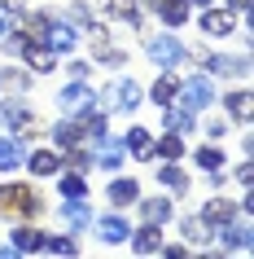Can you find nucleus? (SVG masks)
<instances>
[{
  "label": "nucleus",
  "instance_id": "1",
  "mask_svg": "<svg viewBox=\"0 0 254 259\" xmlns=\"http://www.w3.org/2000/svg\"><path fill=\"white\" fill-rule=\"evenodd\" d=\"M14 215H40V198L27 185H0V220Z\"/></svg>",
  "mask_w": 254,
  "mask_h": 259
},
{
  "label": "nucleus",
  "instance_id": "2",
  "mask_svg": "<svg viewBox=\"0 0 254 259\" xmlns=\"http://www.w3.org/2000/svg\"><path fill=\"white\" fill-rule=\"evenodd\" d=\"M145 53H149V62H154V66L175 70V66L188 57V49L175 40V35H149V40H145Z\"/></svg>",
  "mask_w": 254,
  "mask_h": 259
},
{
  "label": "nucleus",
  "instance_id": "3",
  "mask_svg": "<svg viewBox=\"0 0 254 259\" xmlns=\"http://www.w3.org/2000/svg\"><path fill=\"white\" fill-rule=\"evenodd\" d=\"M180 106L184 110H193V114H201V110H211L215 106V83H211V75H193L188 83H180Z\"/></svg>",
  "mask_w": 254,
  "mask_h": 259
},
{
  "label": "nucleus",
  "instance_id": "4",
  "mask_svg": "<svg viewBox=\"0 0 254 259\" xmlns=\"http://www.w3.org/2000/svg\"><path fill=\"white\" fill-rule=\"evenodd\" d=\"M57 106L66 110V114H79V119H83V114L96 106V93L88 88V79H70L66 88L57 93Z\"/></svg>",
  "mask_w": 254,
  "mask_h": 259
},
{
  "label": "nucleus",
  "instance_id": "5",
  "mask_svg": "<svg viewBox=\"0 0 254 259\" xmlns=\"http://www.w3.org/2000/svg\"><path fill=\"white\" fill-rule=\"evenodd\" d=\"M35 35H40V44L48 53H70L75 40H79V31L70 27V22H53V18H44V27L35 31Z\"/></svg>",
  "mask_w": 254,
  "mask_h": 259
},
{
  "label": "nucleus",
  "instance_id": "6",
  "mask_svg": "<svg viewBox=\"0 0 254 259\" xmlns=\"http://www.w3.org/2000/svg\"><path fill=\"white\" fill-rule=\"evenodd\" d=\"M106 97H110V106H114V110L132 114V110L140 106V101H145V88H140L136 79H114V83L106 88Z\"/></svg>",
  "mask_w": 254,
  "mask_h": 259
},
{
  "label": "nucleus",
  "instance_id": "7",
  "mask_svg": "<svg viewBox=\"0 0 254 259\" xmlns=\"http://www.w3.org/2000/svg\"><path fill=\"white\" fill-rule=\"evenodd\" d=\"M92 163L106 167V171H119V167L127 163V145H123L119 137H110V132H106V137L92 145Z\"/></svg>",
  "mask_w": 254,
  "mask_h": 259
},
{
  "label": "nucleus",
  "instance_id": "8",
  "mask_svg": "<svg viewBox=\"0 0 254 259\" xmlns=\"http://www.w3.org/2000/svg\"><path fill=\"white\" fill-rule=\"evenodd\" d=\"M211 237L219 246H228V250H245V246H250V220H245V215H241V220H228V224H219Z\"/></svg>",
  "mask_w": 254,
  "mask_h": 259
},
{
  "label": "nucleus",
  "instance_id": "9",
  "mask_svg": "<svg viewBox=\"0 0 254 259\" xmlns=\"http://www.w3.org/2000/svg\"><path fill=\"white\" fill-rule=\"evenodd\" d=\"M92 224H96V237H101L106 246H119V242H127V237H132V224H127L119 211H110V215L92 220Z\"/></svg>",
  "mask_w": 254,
  "mask_h": 259
},
{
  "label": "nucleus",
  "instance_id": "10",
  "mask_svg": "<svg viewBox=\"0 0 254 259\" xmlns=\"http://www.w3.org/2000/svg\"><path fill=\"white\" fill-rule=\"evenodd\" d=\"M201 31H206V35H232V31H237V18L228 14V9H201Z\"/></svg>",
  "mask_w": 254,
  "mask_h": 259
},
{
  "label": "nucleus",
  "instance_id": "11",
  "mask_svg": "<svg viewBox=\"0 0 254 259\" xmlns=\"http://www.w3.org/2000/svg\"><path fill=\"white\" fill-rule=\"evenodd\" d=\"M127 242H132L136 255H158V250H162V224H145V229L132 233Z\"/></svg>",
  "mask_w": 254,
  "mask_h": 259
},
{
  "label": "nucleus",
  "instance_id": "12",
  "mask_svg": "<svg viewBox=\"0 0 254 259\" xmlns=\"http://www.w3.org/2000/svg\"><path fill=\"white\" fill-rule=\"evenodd\" d=\"M48 132H53V141L62 145V150H75V145H83V119H79V123H75V119H62V123H53Z\"/></svg>",
  "mask_w": 254,
  "mask_h": 259
},
{
  "label": "nucleus",
  "instance_id": "13",
  "mask_svg": "<svg viewBox=\"0 0 254 259\" xmlns=\"http://www.w3.org/2000/svg\"><path fill=\"white\" fill-rule=\"evenodd\" d=\"M136 198H140V185H136L132 176H114L110 180V202H114V211L127 206V202H136Z\"/></svg>",
  "mask_w": 254,
  "mask_h": 259
},
{
  "label": "nucleus",
  "instance_id": "14",
  "mask_svg": "<svg viewBox=\"0 0 254 259\" xmlns=\"http://www.w3.org/2000/svg\"><path fill=\"white\" fill-rule=\"evenodd\" d=\"M206 66H211V75H250V57H201Z\"/></svg>",
  "mask_w": 254,
  "mask_h": 259
},
{
  "label": "nucleus",
  "instance_id": "15",
  "mask_svg": "<svg viewBox=\"0 0 254 259\" xmlns=\"http://www.w3.org/2000/svg\"><path fill=\"white\" fill-rule=\"evenodd\" d=\"M27 163V150L18 137H0V171H14V167Z\"/></svg>",
  "mask_w": 254,
  "mask_h": 259
},
{
  "label": "nucleus",
  "instance_id": "16",
  "mask_svg": "<svg viewBox=\"0 0 254 259\" xmlns=\"http://www.w3.org/2000/svg\"><path fill=\"white\" fill-rule=\"evenodd\" d=\"M62 220H66L70 229H88V224H92V206H88V198H70V202L62 206Z\"/></svg>",
  "mask_w": 254,
  "mask_h": 259
},
{
  "label": "nucleus",
  "instance_id": "17",
  "mask_svg": "<svg viewBox=\"0 0 254 259\" xmlns=\"http://www.w3.org/2000/svg\"><path fill=\"white\" fill-rule=\"evenodd\" d=\"M123 145H127V154H136V158H154V137H149V127H127V141H123Z\"/></svg>",
  "mask_w": 254,
  "mask_h": 259
},
{
  "label": "nucleus",
  "instance_id": "18",
  "mask_svg": "<svg viewBox=\"0 0 254 259\" xmlns=\"http://www.w3.org/2000/svg\"><path fill=\"white\" fill-rule=\"evenodd\" d=\"M201 220H206L211 229H219V224H228V220H237V206L228 202V198H211L206 211H201Z\"/></svg>",
  "mask_w": 254,
  "mask_h": 259
},
{
  "label": "nucleus",
  "instance_id": "19",
  "mask_svg": "<svg viewBox=\"0 0 254 259\" xmlns=\"http://www.w3.org/2000/svg\"><path fill=\"white\" fill-rule=\"evenodd\" d=\"M180 233H184V246L211 242V224H206L201 215H184V220H180Z\"/></svg>",
  "mask_w": 254,
  "mask_h": 259
},
{
  "label": "nucleus",
  "instance_id": "20",
  "mask_svg": "<svg viewBox=\"0 0 254 259\" xmlns=\"http://www.w3.org/2000/svg\"><path fill=\"white\" fill-rule=\"evenodd\" d=\"M154 5H158V18L167 27H184L188 22V5L184 0H154Z\"/></svg>",
  "mask_w": 254,
  "mask_h": 259
},
{
  "label": "nucleus",
  "instance_id": "21",
  "mask_svg": "<svg viewBox=\"0 0 254 259\" xmlns=\"http://www.w3.org/2000/svg\"><path fill=\"white\" fill-rule=\"evenodd\" d=\"M154 154L167 158V163H180V158H184V137H175V132L158 137V141H154Z\"/></svg>",
  "mask_w": 254,
  "mask_h": 259
},
{
  "label": "nucleus",
  "instance_id": "22",
  "mask_svg": "<svg viewBox=\"0 0 254 259\" xmlns=\"http://www.w3.org/2000/svg\"><path fill=\"white\" fill-rule=\"evenodd\" d=\"M224 106H228V114H232L237 123H250V114H254V101H250V93H245V88H241V93H228Z\"/></svg>",
  "mask_w": 254,
  "mask_h": 259
},
{
  "label": "nucleus",
  "instance_id": "23",
  "mask_svg": "<svg viewBox=\"0 0 254 259\" xmlns=\"http://www.w3.org/2000/svg\"><path fill=\"white\" fill-rule=\"evenodd\" d=\"M193 127H197V114H193V110H184V106L167 110V132H175V137H184V132H193Z\"/></svg>",
  "mask_w": 254,
  "mask_h": 259
},
{
  "label": "nucleus",
  "instance_id": "24",
  "mask_svg": "<svg viewBox=\"0 0 254 259\" xmlns=\"http://www.w3.org/2000/svg\"><path fill=\"white\" fill-rule=\"evenodd\" d=\"M27 167L35 171V176H57V167H62V158H57L53 150H35L27 158Z\"/></svg>",
  "mask_w": 254,
  "mask_h": 259
},
{
  "label": "nucleus",
  "instance_id": "25",
  "mask_svg": "<svg viewBox=\"0 0 254 259\" xmlns=\"http://www.w3.org/2000/svg\"><path fill=\"white\" fill-rule=\"evenodd\" d=\"M140 211H145V224H167L171 220V198H145Z\"/></svg>",
  "mask_w": 254,
  "mask_h": 259
},
{
  "label": "nucleus",
  "instance_id": "26",
  "mask_svg": "<svg viewBox=\"0 0 254 259\" xmlns=\"http://www.w3.org/2000/svg\"><path fill=\"white\" fill-rule=\"evenodd\" d=\"M158 180L167 185V189H175V193H188V171L180 163H167V167H158Z\"/></svg>",
  "mask_w": 254,
  "mask_h": 259
},
{
  "label": "nucleus",
  "instance_id": "27",
  "mask_svg": "<svg viewBox=\"0 0 254 259\" xmlns=\"http://www.w3.org/2000/svg\"><path fill=\"white\" fill-rule=\"evenodd\" d=\"M175 93H180V79H175L171 70H167V75H162V79L154 83V93H149V97H154V106H171V101H175Z\"/></svg>",
  "mask_w": 254,
  "mask_h": 259
},
{
  "label": "nucleus",
  "instance_id": "28",
  "mask_svg": "<svg viewBox=\"0 0 254 259\" xmlns=\"http://www.w3.org/2000/svg\"><path fill=\"white\" fill-rule=\"evenodd\" d=\"M31 62V70H35V75H48V70L57 66L53 62V53H48V49H44V44H27V53H22Z\"/></svg>",
  "mask_w": 254,
  "mask_h": 259
},
{
  "label": "nucleus",
  "instance_id": "29",
  "mask_svg": "<svg viewBox=\"0 0 254 259\" xmlns=\"http://www.w3.org/2000/svg\"><path fill=\"white\" fill-rule=\"evenodd\" d=\"M40 246H44V233H40V229H27V224H22V229H14V250L31 255V250H40Z\"/></svg>",
  "mask_w": 254,
  "mask_h": 259
},
{
  "label": "nucleus",
  "instance_id": "30",
  "mask_svg": "<svg viewBox=\"0 0 254 259\" xmlns=\"http://www.w3.org/2000/svg\"><path fill=\"white\" fill-rule=\"evenodd\" d=\"M57 189H62V198H88V185H83V171H70V176L57 180Z\"/></svg>",
  "mask_w": 254,
  "mask_h": 259
},
{
  "label": "nucleus",
  "instance_id": "31",
  "mask_svg": "<svg viewBox=\"0 0 254 259\" xmlns=\"http://www.w3.org/2000/svg\"><path fill=\"white\" fill-rule=\"evenodd\" d=\"M193 163H197V167H206V171H219V167H224V154L215 150V145H201V150L193 154Z\"/></svg>",
  "mask_w": 254,
  "mask_h": 259
},
{
  "label": "nucleus",
  "instance_id": "32",
  "mask_svg": "<svg viewBox=\"0 0 254 259\" xmlns=\"http://www.w3.org/2000/svg\"><path fill=\"white\" fill-rule=\"evenodd\" d=\"M0 44H5V53H9V57H22V53H27V44H31V35H27V31H14V35H0Z\"/></svg>",
  "mask_w": 254,
  "mask_h": 259
},
{
  "label": "nucleus",
  "instance_id": "33",
  "mask_svg": "<svg viewBox=\"0 0 254 259\" xmlns=\"http://www.w3.org/2000/svg\"><path fill=\"white\" fill-rule=\"evenodd\" d=\"M96 62H101V66H123L127 53H123V49H110L106 40H96Z\"/></svg>",
  "mask_w": 254,
  "mask_h": 259
},
{
  "label": "nucleus",
  "instance_id": "34",
  "mask_svg": "<svg viewBox=\"0 0 254 259\" xmlns=\"http://www.w3.org/2000/svg\"><path fill=\"white\" fill-rule=\"evenodd\" d=\"M40 250H48V255H62V259H75V242H70V237H44Z\"/></svg>",
  "mask_w": 254,
  "mask_h": 259
},
{
  "label": "nucleus",
  "instance_id": "35",
  "mask_svg": "<svg viewBox=\"0 0 254 259\" xmlns=\"http://www.w3.org/2000/svg\"><path fill=\"white\" fill-rule=\"evenodd\" d=\"M0 93H27V75H18V70H0Z\"/></svg>",
  "mask_w": 254,
  "mask_h": 259
},
{
  "label": "nucleus",
  "instance_id": "36",
  "mask_svg": "<svg viewBox=\"0 0 254 259\" xmlns=\"http://www.w3.org/2000/svg\"><path fill=\"white\" fill-rule=\"evenodd\" d=\"M66 22H70L75 31H79V27H92V14H88L83 5H70V9H66Z\"/></svg>",
  "mask_w": 254,
  "mask_h": 259
},
{
  "label": "nucleus",
  "instance_id": "37",
  "mask_svg": "<svg viewBox=\"0 0 254 259\" xmlns=\"http://www.w3.org/2000/svg\"><path fill=\"white\" fill-rule=\"evenodd\" d=\"M162 259H193V255H188V246L180 242V246H167V250H162Z\"/></svg>",
  "mask_w": 254,
  "mask_h": 259
},
{
  "label": "nucleus",
  "instance_id": "38",
  "mask_svg": "<svg viewBox=\"0 0 254 259\" xmlns=\"http://www.w3.org/2000/svg\"><path fill=\"white\" fill-rule=\"evenodd\" d=\"M224 132H228V123H224V119H215L211 127H206V137H211V141H224Z\"/></svg>",
  "mask_w": 254,
  "mask_h": 259
},
{
  "label": "nucleus",
  "instance_id": "39",
  "mask_svg": "<svg viewBox=\"0 0 254 259\" xmlns=\"http://www.w3.org/2000/svg\"><path fill=\"white\" fill-rule=\"evenodd\" d=\"M9 22H14V14H9V9H5V5H0V35H5V31H9Z\"/></svg>",
  "mask_w": 254,
  "mask_h": 259
},
{
  "label": "nucleus",
  "instance_id": "40",
  "mask_svg": "<svg viewBox=\"0 0 254 259\" xmlns=\"http://www.w3.org/2000/svg\"><path fill=\"white\" fill-rule=\"evenodd\" d=\"M0 259H27L22 250H14V246H0Z\"/></svg>",
  "mask_w": 254,
  "mask_h": 259
},
{
  "label": "nucleus",
  "instance_id": "41",
  "mask_svg": "<svg viewBox=\"0 0 254 259\" xmlns=\"http://www.w3.org/2000/svg\"><path fill=\"white\" fill-rule=\"evenodd\" d=\"M228 5H232L237 14H245V9H250V0H228Z\"/></svg>",
  "mask_w": 254,
  "mask_h": 259
},
{
  "label": "nucleus",
  "instance_id": "42",
  "mask_svg": "<svg viewBox=\"0 0 254 259\" xmlns=\"http://www.w3.org/2000/svg\"><path fill=\"white\" fill-rule=\"evenodd\" d=\"M0 5H5V9H22L27 0H0Z\"/></svg>",
  "mask_w": 254,
  "mask_h": 259
},
{
  "label": "nucleus",
  "instance_id": "43",
  "mask_svg": "<svg viewBox=\"0 0 254 259\" xmlns=\"http://www.w3.org/2000/svg\"><path fill=\"white\" fill-rule=\"evenodd\" d=\"M184 5H197V9H211L215 0H184Z\"/></svg>",
  "mask_w": 254,
  "mask_h": 259
}]
</instances>
